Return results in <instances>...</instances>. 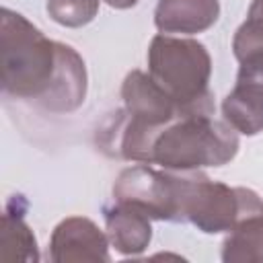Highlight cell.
<instances>
[{"mask_svg":"<svg viewBox=\"0 0 263 263\" xmlns=\"http://www.w3.org/2000/svg\"><path fill=\"white\" fill-rule=\"evenodd\" d=\"M236 129L214 113L183 115L150 132L140 148L138 162L160 164L168 171L226 164L238 150Z\"/></svg>","mask_w":263,"mask_h":263,"instance_id":"obj_1","label":"cell"},{"mask_svg":"<svg viewBox=\"0 0 263 263\" xmlns=\"http://www.w3.org/2000/svg\"><path fill=\"white\" fill-rule=\"evenodd\" d=\"M2 88L41 103L53 86L60 43L47 39L23 14L2 8Z\"/></svg>","mask_w":263,"mask_h":263,"instance_id":"obj_2","label":"cell"},{"mask_svg":"<svg viewBox=\"0 0 263 263\" xmlns=\"http://www.w3.org/2000/svg\"><path fill=\"white\" fill-rule=\"evenodd\" d=\"M148 70L187 115L214 113L208 90L212 62L199 41L156 35L148 49Z\"/></svg>","mask_w":263,"mask_h":263,"instance_id":"obj_3","label":"cell"},{"mask_svg":"<svg viewBox=\"0 0 263 263\" xmlns=\"http://www.w3.org/2000/svg\"><path fill=\"white\" fill-rule=\"evenodd\" d=\"M257 214H263V201L255 191L183 171L179 220H189L203 232H224Z\"/></svg>","mask_w":263,"mask_h":263,"instance_id":"obj_4","label":"cell"},{"mask_svg":"<svg viewBox=\"0 0 263 263\" xmlns=\"http://www.w3.org/2000/svg\"><path fill=\"white\" fill-rule=\"evenodd\" d=\"M232 47L240 68L234 88L222 103V113L236 132L255 136L263 129V23L247 18Z\"/></svg>","mask_w":263,"mask_h":263,"instance_id":"obj_5","label":"cell"},{"mask_svg":"<svg viewBox=\"0 0 263 263\" xmlns=\"http://www.w3.org/2000/svg\"><path fill=\"white\" fill-rule=\"evenodd\" d=\"M179 181L181 173L156 171L142 162L117 177L113 195L115 201L134 205L150 218L179 222Z\"/></svg>","mask_w":263,"mask_h":263,"instance_id":"obj_6","label":"cell"},{"mask_svg":"<svg viewBox=\"0 0 263 263\" xmlns=\"http://www.w3.org/2000/svg\"><path fill=\"white\" fill-rule=\"evenodd\" d=\"M121 97L125 111H121L123 123L136 132H154L183 115V107L150 76L140 70L127 74Z\"/></svg>","mask_w":263,"mask_h":263,"instance_id":"obj_7","label":"cell"},{"mask_svg":"<svg viewBox=\"0 0 263 263\" xmlns=\"http://www.w3.org/2000/svg\"><path fill=\"white\" fill-rule=\"evenodd\" d=\"M51 261H109L107 238L88 218H68L51 236Z\"/></svg>","mask_w":263,"mask_h":263,"instance_id":"obj_8","label":"cell"},{"mask_svg":"<svg viewBox=\"0 0 263 263\" xmlns=\"http://www.w3.org/2000/svg\"><path fill=\"white\" fill-rule=\"evenodd\" d=\"M86 95V70L82 58L68 45L60 43V64L51 90L39 103L47 111L64 113L82 105Z\"/></svg>","mask_w":263,"mask_h":263,"instance_id":"obj_9","label":"cell"},{"mask_svg":"<svg viewBox=\"0 0 263 263\" xmlns=\"http://www.w3.org/2000/svg\"><path fill=\"white\" fill-rule=\"evenodd\" d=\"M218 0H160L154 23L162 33H199L218 18Z\"/></svg>","mask_w":263,"mask_h":263,"instance_id":"obj_10","label":"cell"},{"mask_svg":"<svg viewBox=\"0 0 263 263\" xmlns=\"http://www.w3.org/2000/svg\"><path fill=\"white\" fill-rule=\"evenodd\" d=\"M150 216L144 214L142 210L127 205V203H115L113 208L105 210V220H107V232L109 240L119 253L125 255H136L142 253L152 236L150 228Z\"/></svg>","mask_w":263,"mask_h":263,"instance_id":"obj_11","label":"cell"},{"mask_svg":"<svg viewBox=\"0 0 263 263\" xmlns=\"http://www.w3.org/2000/svg\"><path fill=\"white\" fill-rule=\"evenodd\" d=\"M23 210H25V203L21 201L18 195L6 205V212L2 218V242H0L2 259H6V255L14 247H16L14 259H18V261H35L37 259V242H35L31 228L23 220Z\"/></svg>","mask_w":263,"mask_h":263,"instance_id":"obj_12","label":"cell"},{"mask_svg":"<svg viewBox=\"0 0 263 263\" xmlns=\"http://www.w3.org/2000/svg\"><path fill=\"white\" fill-rule=\"evenodd\" d=\"M224 261H263V214L238 222L224 240Z\"/></svg>","mask_w":263,"mask_h":263,"instance_id":"obj_13","label":"cell"},{"mask_svg":"<svg viewBox=\"0 0 263 263\" xmlns=\"http://www.w3.org/2000/svg\"><path fill=\"white\" fill-rule=\"evenodd\" d=\"M99 0H47L49 16L64 27H82L95 18Z\"/></svg>","mask_w":263,"mask_h":263,"instance_id":"obj_14","label":"cell"},{"mask_svg":"<svg viewBox=\"0 0 263 263\" xmlns=\"http://www.w3.org/2000/svg\"><path fill=\"white\" fill-rule=\"evenodd\" d=\"M249 18H255V21L263 23V0H253V4L249 8Z\"/></svg>","mask_w":263,"mask_h":263,"instance_id":"obj_15","label":"cell"},{"mask_svg":"<svg viewBox=\"0 0 263 263\" xmlns=\"http://www.w3.org/2000/svg\"><path fill=\"white\" fill-rule=\"evenodd\" d=\"M107 4L115 6V8H129V6H136L138 0H105Z\"/></svg>","mask_w":263,"mask_h":263,"instance_id":"obj_16","label":"cell"}]
</instances>
